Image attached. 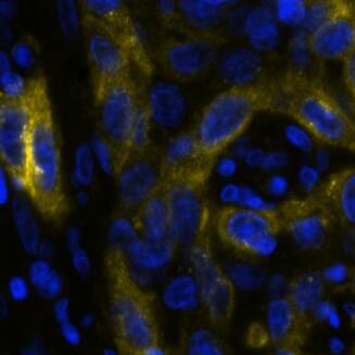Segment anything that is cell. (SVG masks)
Wrapping results in <instances>:
<instances>
[{
  "label": "cell",
  "mask_w": 355,
  "mask_h": 355,
  "mask_svg": "<svg viewBox=\"0 0 355 355\" xmlns=\"http://www.w3.org/2000/svg\"><path fill=\"white\" fill-rule=\"evenodd\" d=\"M31 107L26 196L47 220L60 222L69 210L63 185L62 160L47 83L42 76L28 82Z\"/></svg>",
  "instance_id": "6da1fadb"
},
{
  "label": "cell",
  "mask_w": 355,
  "mask_h": 355,
  "mask_svg": "<svg viewBox=\"0 0 355 355\" xmlns=\"http://www.w3.org/2000/svg\"><path fill=\"white\" fill-rule=\"evenodd\" d=\"M266 87L270 111L287 115L318 143L355 151V122L322 83L291 69Z\"/></svg>",
  "instance_id": "7a4b0ae2"
},
{
  "label": "cell",
  "mask_w": 355,
  "mask_h": 355,
  "mask_svg": "<svg viewBox=\"0 0 355 355\" xmlns=\"http://www.w3.org/2000/svg\"><path fill=\"white\" fill-rule=\"evenodd\" d=\"M262 111H270L266 83L230 86L223 90L203 109L191 130L198 153L216 161Z\"/></svg>",
  "instance_id": "3957f363"
},
{
  "label": "cell",
  "mask_w": 355,
  "mask_h": 355,
  "mask_svg": "<svg viewBox=\"0 0 355 355\" xmlns=\"http://www.w3.org/2000/svg\"><path fill=\"white\" fill-rule=\"evenodd\" d=\"M110 285V315L119 350L138 355L159 343L158 327L149 293L132 278L124 253L110 249L105 257Z\"/></svg>",
  "instance_id": "277c9868"
},
{
  "label": "cell",
  "mask_w": 355,
  "mask_h": 355,
  "mask_svg": "<svg viewBox=\"0 0 355 355\" xmlns=\"http://www.w3.org/2000/svg\"><path fill=\"white\" fill-rule=\"evenodd\" d=\"M93 94L99 138L112 150L116 175L130 158V137L146 92L130 76L95 88Z\"/></svg>",
  "instance_id": "5b68a950"
},
{
  "label": "cell",
  "mask_w": 355,
  "mask_h": 355,
  "mask_svg": "<svg viewBox=\"0 0 355 355\" xmlns=\"http://www.w3.org/2000/svg\"><path fill=\"white\" fill-rule=\"evenodd\" d=\"M220 241L241 254L261 257L272 252L278 234L284 230L278 209L227 205L216 214Z\"/></svg>",
  "instance_id": "8992f818"
},
{
  "label": "cell",
  "mask_w": 355,
  "mask_h": 355,
  "mask_svg": "<svg viewBox=\"0 0 355 355\" xmlns=\"http://www.w3.org/2000/svg\"><path fill=\"white\" fill-rule=\"evenodd\" d=\"M31 107L28 94L0 97V157L11 185L26 195V164Z\"/></svg>",
  "instance_id": "52a82bcc"
},
{
  "label": "cell",
  "mask_w": 355,
  "mask_h": 355,
  "mask_svg": "<svg viewBox=\"0 0 355 355\" xmlns=\"http://www.w3.org/2000/svg\"><path fill=\"white\" fill-rule=\"evenodd\" d=\"M224 42L218 32L168 38L157 48L155 58L165 76L178 82H193L210 70Z\"/></svg>",
  "instance_id": "ba28073f"
},
{
  "label": "cell",
  "mask_w": 355,
  "mask_h": 355,
  "mask_svg": "<svg viewBox=\"0 0 355 355\" xmlns=\"http://www.w3.org/2000/svg\"><path fill=\"white\" fill-rule=\"evenodd\" d=\"M80 5L120 46L140 74L150 78L155 67L128 6L116 0H84Z\"/></svg>",
  "instance_id": "9c48e42d"
},
{
  "label": "cell",
  "mask_w": 355,
  "mask_h": 355,
  "mask_svg": "<svg viewBox=\"0 0 355 355\" xmlns=\"http://www.w3.org/2000/svg\"><path fill=\"white\" fill-rule=\"evenodd\" d=\"M191 263L209 318L214 325H225L235 310V286L213 259L203 235L191 245Z\"/></svg>",
  "instance_id": "30bf717a"
},
{
  "label": "cell",
  "mask_w": 355,
  "mask_h": 355,
  "mask_svg": "<svg viewBox=\"0 0 355 355\" xmlns=\"http://www.w3.org/2000/svg\"><path fill=\"white\" fill-rule=\"evenodd\" d=\"M170 210V238L176 245H193L203 235L205 186L191 182H164Z\"/></svg>",
  "instance_id": "8fae6325"
},
{
  "label": "cell",
  "mask_w": 355,
  "mask_h": 355,
  "mask_svg": "<svg viewBox=\"0 0 355 355\" xmlns=\"http://www.w3.org/2000/svg\"><path fill=\"white\" fill-rule=\"evenodd\" d=\"M93 89L132 76V62L101 24L85 11L80 17Z\"/></svg>",
  "instance_id": "7c38bea8"
},
{
  "label": "cell",
  "mask_w": 355,
  "mask_h": 355,
  "mask_svg": "<svg viewBox=\"0 0 355 355\" xmlns=\"http://www.w3.org/2000/svg\"><path fill=\"white\" fill-rule=\"evenodd\" d=\"M284 230L305 250H316L325 243L334 218L316 193L287 201L278 208Z\"/></svg>",
  "instance_id": "4fadbf2b"
},
{
  "label": "cell",
  "mask_w": 355,
  "mask_h": 355,
  "mask_svg": "<svg viewBox=\"0 0 355 355\" xmlns=\"http://www.w3.org/2000/svg\"><path fill=\"white\" fill-rule=\"evenodd\" d=\"M355 43V3L336 0L329 17L310 33L308 47L320 60H345Z\"/></svg>",
  "instance_id": "5bb4252c"
},
{
  "label": "cell",
  "mask_w": 355,
  "mask_h": 355,
  "mask_svg": "<svg viewBox=\"0 0 355 355\" xmlns=\"http://www.w3.org/2000/svg\"><path fill=\"white\" fill-rule=\"evenodd\" d=\"M161 155L151 147L130 157L115 175L123 213L132 216L160 185Z\"/></svg>",
  "instance_id": "9a60e30c"
},
{
  "label": "cell",
  "mask_w": 355,
  "mask_h": 355,
  "mask_svg": "<svg viewBox=\"0 0 355 355\" xmlns=\"http://www.w3.org/2000/svg\"><path fill=\"white\" fill-rule=\"evenodd\" d=\"M268 325L270 340L276 349L300 351L308 335L310 320L286 295L268 305Z\"/></svg>",
  "instance_id": "2e32d148"
},
{
  "label": "cell",
  "mask_w": 355,
  "mask_h": 355,
  "mask_svg": "<svg viewBox=\"0 0 355 355\" xmlns=\"http://www.w3.org/2000/svg\"><path fill=\"white\" fill-rule=\"evenodd\" d=\"M176 247L178 245L171 238L163 241H153L139 236L130 243L124 254L130 276L135 283L146 289L153 274L159 272L172 260Z\"/></svg>",
  "instance_id": "e0dca14e"
},
{
  "label": "cell",
  "mask_w": 355,
  "mask_h": 355,
  "mask_svg": "<svg viewBox=\"0 0 355 355\" xmlns=\"http://www.w3.org/2000/svg\"><path fill=\"white\" fill-rule=\"evenodd\" d=\"M315 193L334 220L355 230V168L334 173Z\"/></svg>",
  "instance_id": "ac0fdd59"
},
{
  "label": "cell",
  "mask_w": 355,
  "mask_h": 355,
  "mask_svg": "<svg viewBox=\"0 0 355 355\" xmlns=\"http://www.w3.org/2000/svg\"><path fill=\"white\" fill-rule=\"evenodd\" d=\"M130 216L140 237L153 241H163L170 238V210L166 189L162 182Z\"/></svg>",
  "instance_id": "d6986e66"
},
{
  "label": "cell",
  "mask_w": 355,
  "mask_h": 355,
  "mask_svg": "<svg viewBox=\"0 0 355 355\" xmlns=\"http://www.w3.org/2000/svg\"><path fill=\"white\" fill-rule=\"evenodd\" d=\"M227 6L226 1H178L180 28L187 35L218 32Z\"/></svg>",
  "instance_id": "ffe728a7"
},
{
  "label": "cell",
  "mask_w": 355,
  "mask_h": 355,
  "mask_svg": "<svg viewBox=\"0 0 355 355\" xmlns=\"http://www.w3.org/2000/svg\"><path fill=\"white\" fill-rule=\"evenodd\" d=\"M262 64L258 55L247 49L230 51L220 62V74L230 86L258 83Z\"/></svg>",
  "instance_id": "44dd1931"
},
{
  "label": "cell",
  "mask_w": 355,
  "mask_h": 355,
  "mask_svg": "<svg viewBox=\"0 0 355 355\" xmlns=\"http://www.w3.org/2000/svg\"><path fill=\"white\" fill-rule=\"evenodd\" d=\"M153 120L163 126H174L184 113V99L178 88L171 85L155 86L149 96Z\"/></svg>",
  "instance_id": "7402d4cb"
},
{
  "label": "cell",
  "mask_w": 355,
  "mask_h": 355,
  "mask_svg": "<svg viewBox=\"0 0 355 355\" xmlns=\"http://www.w3.org/2000/svg\"><path fill=\"white\" fill-rule=\"evenodd\" d=\"M13 218L23 249L28 254H37L42 243L40 230L33 213L32 202L28 196L18 195L12 200Z\"/></svg>",
  "instance_id": "603a6c76"
},
{
  "label": "cell",
  "mask_w": 355,
  "mask_h": 355,
  "mask_svg": "<svg viewBox=\"0 0 355 355\" xmlns=\"http://www.w3.org/2000/svg\"><path fill=\"white\" fill-rule=\"evenodd\" d=\"M200 291L197 279L191 275L173 278L165 286L162 300L166 308L174 311H189L197 306Z\"/></svg>",
  "instance_id": "cb8c5ba5"
},
{
  "label": "cell",
  "mask_w": 355,
  "mask_h": 355,
  "mask_svg": "<svg viewBox=\"0 0 355 355\" xmlns=\"http://www.w3.org/2000/svg\"><path fill=\"white\" fill-rule=\"evenodd\" d=\"M323 291V278L316 273H308L291 282L288 297L301 312L309 315V312L318 306Z\"/></svg>",
  "instance_id": "d4e9b609"
},
{
  "label": "cell",
  "mask_w": 355,
  "mask_h": 355,
  "mask_svg": "<svg viewBox=\"0 0 355 355\" xmlns=\"http://www.w3.org/2000/svg\"><path fill=\"white\" fill-rule=\"evenodd\" d=\"M185 355H228L225 347L208 328L193 329L185 343Z\"/></svg>",
  "instance_id": "484cf974"
},
{
  "label": "cell",
  "mask_w": 355,
  "mask_h": 355,
  "mask_svg": "<svg viewBox=\"0 0 355 355\" xmlns=\"http://www.w3.org/2000/svg\"><path fill=\"white\" fill-rule=\"evenodd\" d=\"M138 237H139V234L134 225L132 216L123 213L122 216H116L112 220L110 232H109L110 249L124 253L128 245Z\"/></svg>",
  "instance_id": "4316f807"
},
{
  "label": "cell",
  "mask_w": 355,
  "mask_h": 355,
  "mask_svg": "<svg viewBox=\"0 0 355 355\" xmlns=\"http://www.w3.org/2000/svg\"><path fill=\"white\" fill-rule=\"evenodd\" d=\"M95 178V161L90 148L80 145L76 149L74 159V180L80 187L92 185Z\"/></svg>",
  "instance_id": "83f0119b"
},
{
  "label": "cell",
  "mask_w": 355,
  "mask_h": 355,
  "mask_svg": "<svg viewBox=\"0 0 355 355\" xmlns=\"http://www.w3.org/2000/svg\"><path fill=\"white\" fill-rule=\"evenodd\" d=\"M336 0H323V1H306V13H305V26L311 32L329 17L335 7Z\"/></svg>",
  "instance_id": "f1b7e54d"
},
{
  "label": "cell",
  "mask_w": 355,
  "mask_h": 355,
  "mask_svg": "<svg viewBox=\"0 0 355 355\" xmlns=\"http://www.w3.org/2000/svg\"><path fill=\"white\" fill-rule=\"evenodd\" d=\"M226 274L234 286L243 289H252L260 283L261 278L258 276V270L245 263L233 264L228 268V273Z\"/></svg>",
  "instance_id": "f546056e"
},
{
  "label": "cell",
  "mask_w": 355,
  "mask_h": 355,
  "mask_svg": "<svg viewBox=\"0 0 355 355\" xmlns=\"http://www.w3.org/2000/svg\"><path fill=\"white\" fill-rule=\"evenodd\" d=\"M55 268L51 266V261L45 259L36 258L31 262L28 268V279L36 293L42 289L46 282L49 279Z\"/></svg>",
  "instance_id": "4dcf8cb0"
},
{
  "label": "cell",
  "mask_w": 355,
  "mask_h": 355,
  "mask_svg": "<svg viewBox=\"0 0 355 355\" xmlns=\"http://www.w3.org/2000/svg\"><path fill=\"white\" fill-rule=\"evenodd\" d=\"M278 15L289 24H298L304 21L306 1H280L277 3Z\"/></svg>",
  "instance_id": "1f68e13d"
},
{
  "label": "cell",
  "mask_w": 355,
  "mask_h": 355,
  "mask_svg": "<svg viewBox=\"0 0 355 355\" xmlns=\"http://www.w3.org/2000/svg\"><path fill=\"white\" fill-rule=\"evenodd\" d=\"M30 280L28 277L22 275H13L7 283V295L8 298L15 303L26 302L31 295Z\"/></svg>",
  "instance_id": "d6a6232c"
},
{
  "label": "cell",
  "mask_w": 355,
  "mask_h": 355,
  "mask_svg": "<svg viewBox=\"0 0 355 355\" xmlns=\"http://www.w3.org/2000/svg\"><path fill=\"white\" fill-rule=\"evenodd\" d=\"M71 255V264L73 270L80 277L87 278L92 274V261L87 251L82 247V243L69 247Z\"/></svg>",
  "instance_id": "836d02e7"
},
{
  "label": "cell",
  "mask_w": 355,
  "mask_h": 355,
  "mask_svg": "<svg viewBox=\"0 0 355 355\" xmlns=\"http://www.w3.org/2000/svg\"><path fill=\"white\" fill-rule=\"evenodd\" d=\"M58 13L61 26L67 35H74L78 28V15L76 3L72 1H60L57 3Z\"/></svg>",
  "instance_id": "e575fe53"
},
{
  "label": "cell",
  "mask_w": 355,
  "mask_h": 355,
  "mask_svg": "<svg viewBox=\"0 0 355 355\" xmlns=\"http://www.w3.org/2000/svg\"><path fill=\"white\" fill-rule=\"evenodd\" d=\"M63 291H64V279L62 275L55 270L44 287L38 291L37 295L45 300L55 301V299L60 298Z\"/></svg>",
  "instance_id": "d590c367"
},
{
  "label": "cell",
  "mask_w": 355,
  "mask_h": 355,
  "mask_svg": "<svg viewBox=\"0 0 355 355\" xmlns=\"http://www.w3.org/2000/svg\"><path fill=\"white\" fill-rule=\"evenodd\" d=\"M95 155L97 157L101 168L108 174H114V161H113V153L108 144L101 138H98L95 144Z\"/></svg>",
  "instance_id": "8d00e7d4"
},
{
  "label": "cell",
  "mask_w": 355,
  "mask_h": 355,
  "mask_svg": "<svg viewBox=\"0 0 355 355\" xmlns=\"http://www.w3.org/2000/svg\"><path fill=\"white\" fill-rule=\"evenodd\" d=\"M343 62L345 86H347V89H348L355 105V43L352 51Z\"/></svg>",
  "instance_id": "74e56055"
},
{
  "label": "cell",
  "mask_w": 355,
  "mask_h": 355,
  "mask_svg": "<svg viewBox=\"0 0 355 355\" xmlns=\"http://www.w3.org/2000/svg\"><path fill=\"white\" fill-rule=\"evenodd\" d=\"M59 334L62 340L70 347H78L82 343V328L80 325L73 323L72 320L59 326Z\"/></svg>",
  "instance_id": "f35d334b"
},
{
  "label": "cell",
  "mask_w": 355,
  "mask_h": 355,
  "mask_svg": "<svg viewBox=\"0 0 355 355\" xmlns=\"http://www.w3.org/2000/svg\"><path fill=\"white\" fill-rule=\"evenodd\" d=\"M53 315L58 326L68 323L71 320V303L67 297L61 295L60 298L53 301Z\"/></svg>",
  "instance_id": "ab89813d"
},
{
  "label": "cell",
  "mask_w": 355,
  "mask_h": 355,
  "mask_svg": "<svg viewBox=\"0 0 355 355\" xmlns=\"http://www.w3.org/2000/svg\"><path fill=\"white\" fill-rule=\"evenodd\" d=\"M13 58L21 67H30L33 63V51L26 42L15 44L12 49Z\"/></svg>",
  "instance_id": "60d3db41"
},
{
  "label": "cell",
  "mask_w": 355,
  "mask_h": 355,
  "mask_svg": "<svg viewBox=\"0 0 355 355\" xmlns=\"http://www.w3.org/2000/svg\"><path fill=\"white\" fill-rule=\"evenodd\" d=\"M20 355H49V353L43 343L35 339L28 343L26 347H23Z\"/></svg>",
  "instance_id": "b9f144b4"
},
{
  "label": "cell",
  "mask_w": 355,
  "mask_h": 355,
  "mask_svg": "<svg viewBox=\"0 0 355 355\" xmlns=\"http://www.w3.org/2000/svg\"><path fill=\"white\" fill-rule=\"evenodd\" d=\"M9 175L5 168H1V176H0V202L1 205H7L10 198V188H9Z\"/></svg>",
  "instance_id": "7bdbcfd3"
},
{
  "label": "cell",
  "mask_w": 355,
  "mask_h": 355,
  "mask_svg": "<svg viewBox=\"0 0 355 355\" xmlns=\"http://www.w3.org/2000/svg\"><path fill=\"white\" fill-rule=\"evenodd\" d=\"M241 188L238 187L235 185L226 186L222 191L223 199L225 201H230V202H236L239 201L241 198Z\"/></svg>",
  "instance_id": "ee69618b"
},
{
  "label": "cell",
  "mask_w": 355,
  "mask_h": 355,
  "mask_svg": "<svg viewBox=\"0 0 355 355\" xmlns=\"http://www.w3.org/2000/svg\"><path fill=\"white\" fill-rule=\"evenodd\" d=\"M36 255L38 258L51 261L55 255V248H53V243H49V241H42Z\"/></svg>",
  "instance_id": "f6af8a7d"
},
{
  "label": "cell",
  "mask_w": 355,
  "mask_h": 355,
  "mask_svg": "<svg viewBox=\"0 0 355 355\" xmlns=\"http://www.w3.org/2000/svg\"><path fill=\"white\" fill-rule=\"evenodd\" d=\"M235 171V162H234L233 160H230V159L223 160L222 162L220 163V165H218V172H220V175L230 176L232 174H234Z\"/></svg>",
  "instance_id": "bcb514c9"
},
{
  "label": "cell",
  "mask_w": 355,
  "mask_h": 355,
  "mask_svg": "<svg viewBox=\"0 0 355 355\" xmlns=\"http://www.w3.org/2000/svg\"><path fill=\"white\" fill-rule=\"evenodd\" d=\"M9 300H10V299L8 298L6 293L1 295V298H0V320H3V322L7 320V318H9V314H10Z\"/></svg>",
  "instance_id": "7dc6e473"
},
{
  "label": "cell",
  "mask_w": 355,
  "mask_h": 355,
  "mask_svg": "<svg viewBox=\"0 0 355 355\" xmlns=\"http://www.w3.org/2000/svg\"><path fill=\"white\" fill-rule=\"evenodd\" d=\"M138 355H168V352L161 347L160 343H153L148 345L147 348L144 349Z\"/></svg>",
  "instance_id": "c3c4849f"
},
{
  "label": "cell",
  "mask_w": 355,
  "mask_h": 355,
  "mask_svg": "<svg viewBox=\"0 0 355 355\" xmlns=\"http://www.w3.org/2000/svg\"><path fill=\"white\" fill-rule=\"evenodd\" d=\"M95 323L96 318L94 314H92V313H84V314L80 316L78 325L80 326V328H84V329H89V328L95 325Z\"/></svg>",
  "instance_id": "681fc988"
},
{
  "label": "cell",
  "mask_w": 355,
  "mask_h": 355,
  "mask_svg": "<svg viewBox=\"0 0 355 355\" xmlns=\"http://www.w3.org/2000/svg\"><path fill=\"white\" fill-rule=\"evenodd\" d=\"M276 355H301L300 351L287 350V349H277Z\"/></svg>",
  "instance_id": "f907efd6"
},
{
  "label": "cell",
  "mask_w": 355,
  "mask_h": 355,
  "mask_svg": "<svg viewBox=\"0 0 355 355\" xmlns=\"http://www.w3.org/2000/svg\"><path fill=\"white\" fill-rule=\"evenodd\" d=\"M120 350L113 347H105L103 350V355H120Z\"/></svg>",
  "instance_id": "816d5d0a"
},
{
  "label": "cell",
  "mask_w": 355,
  "mask_h": 355,
  "mask_svg": "<svg viewBox=\"0 0 355 355\" xmlns=\"http://www.w3.org/2000/svg\"><path fill=\"white\" fill-rule=\"evenodd\" d=\"M78 199L80 203H83V205H85V203L87 202L88 200L87 193H86L85 191H80V193H78Z\"/></svg>",
  "instance_id": "f5cc1de1"
}]
</instances>
